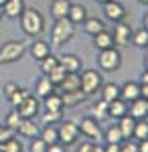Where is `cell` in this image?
<instances>
[{
	"mask_svg": "<svg viewBox=\"0 0 148 152\" xmlns=\"http://www.w3.org/2000/svg\"><path fill=\"white\" fill-rule=\"evenodd\" d=\"M18 20H21L24 35L29 37H39L45 31V18L37 8H24L23 14L18 16Z\"/></svg>",
	"mask_w": 148,
	"mask_h": 152,
	"instance_id": "cell-1",
	"label": "cell"
},
{
	"mask_svg": "<svg viewBox=\"0 0 148 152\" xmlns=\"http://www.w3.org/2000/svg\"><path fill=\"white\" fill-rule=\"evenodd\" d=\"M75 35V24L69 18H57L51 28V45H65Z\"/></svg>",
	"mask_w": 148,
	"mask_h": 152,
	"instance_id": "cell-2",
	"label": "cell"
},
{
	"mask_svg": "<svg viewBox=\"0 0 148 152\" xmlns=\"http://www.w3.org/2000/svg\"><path fill=\"white\" fill-rule=\"evenodd\" d=\"M24 53H26V45L23 41H6L0 47V65L16 63L18 59H23Z\"/></svg>",
	"mask_w": 148,
	"mask_h": 152,
	"instance_id": "cell-3",
	"label": "cell"
},
{
	"mask_svg": "<svg viewBox=\"0 0 148 152\" xmlns=\"http://www.w3.org/2000/svg\"><path fill=\"white\" fill-rule=\"evenodd\" d=\"M81 79V91L85 95H91V94H97L100 87L103 85V77L100 71L95 69H85L83 73L79 75Z\"/></svg>",
	"mask_w": 148,
	"mask_h": 152,
	"instance_id": "cell-4",
	"label": "cell"
},
{
	"mask_svg": "<svg viewBox=\"0 0 148 152\" xmlns=\"http://www.w3.org/2000/svg\"><path fill=\"white\" fill-rule=\"evenodd\" d=\"M97 63H100V67H102L103 71H116L120 65H122V53H120L116 47L103 49V51H100Z\"/></svg>",
	"mask_w": 148,
	"mask_h": 152,
	"instance_id": "cell-5",
	"label": "cell"
},
{
	"mask_svg": "<svg viewBox=\"0 0 148 152\" xmlns=\"http://www.w3.org/2000/svg\"><path fill=\"white\" fill-rule=\"evenodd\" d=\"M57 132H59V142H61L63 146H69V144H73V142L79 138V128H77V124L71 122V120L61 122V126H57Z\"/></svg>",
	"mask_w": 148,
	"mask_h": 152,
	"instance_id": "cell-6",
	"label": "cell"
},
{
	"mask_svg": "<svg viewBox=\"0 0 148 152\" xmlns=\"http://www.w3.org/2000/svg\"><path fill=\"white\" fill-rule=\"evenodd\" d=\"M77 128H79V134H83V136H87V138H91V140H102L103 138V130L102 126H100V122H95L93 118H83L79 124H77Z\"/></svg>",
	"mask_w": 148,
	"mask_h": 152,
	"instance_id": "cell-7",
	"label": "cell"
},
{
	"mask_svg": "<svg viewBox=\"0 0 148 152\" xmlns=\"http://www.w3.org/2000/svg\"><path fill=\"white\" fill-rule=\"evenodd\" d=\"M126 6L122 2H118V0H112V2H106L103 4V16L108 18V20H112V23H122L126 18Z\"/></svg>",
	"mask_w": 148,
	"mask_h": 152,
	"instance_id": "cell-8",
	"label": "cell"
},
{
	"mask_svg": "<svg viewBox=\"0 0 148 152\" xmlns=\"http://www.w3.org/2000/svg\"><path fill=\"white\" fill-rule=\"evenodd\" d=\"M112 37H114V45H120V47L130 45V41H132V26L126 24L124 20L122 23H116Z\"/></svg>",
	"mask_w": 148,
	"mask_h": 152,
	"instance_id": "cell-9",
	"label": "cell"
},
{
	"mask_svg": "<svg viewBox=\"0 0 148 152\" xmlns=\"http://www.w3.org/2000/svg\"><path fill=\"white\" fill-rule=\"evenodd\" d=\"M39 107H41V104H39V97L29 95L23 104L18 105V107H14V110H16V112H18V114H21L24 120H33V118L39 114Z\"/></svg>",
	"mask_w": 148,
	"mask_h": 152,
	"instance_id": "cell-10",
	"label": "cell"
},
{
	"mask_svg": "<svg viewBox=\"0 0 148 152\" xmlns=\"http://www.w3.org/2000/svg\"><path fill=\"white\" fill-rule=\"evenodd\" d=\"M59 65L67 71V73H79L81 67H83V61L75 53H65V55L59 57Z\"/></svg>",
	"mask_w": 148,
	"mask_h": 152,
	"instance_id": "cell-11",
	"label": "cell"
},
{
	"mask_svg": "<svg viewBox=\"0 0 148 152\" xmlns=\"http://www.w3.org/2000/svg\"><path fill=\"white\" fill-rule=\"evenodd\" d=\"M128 116H132L134 120H146L148 118V99L138 97L134 102L128 104Z\"/></svg>",
	"mask_w": 148,
	"mask_h": 152,
	"instance_id": "cell-12",
	"label": "cell"
},
{
	"mask_svg": "<svg viewBox=\"0 0 148 152\" xmlns=\"http://www.w3.org/2000/svg\"><path fill=\"white\" fill-rule=\"evenodd\" d=\"M138 97H140V83L126 81L124 85H120V99H124L126 104L134 102Z\"/></svg>",
	"mask_w": 148,
	"mask_h": 152,
	"instance_id": "cell-13",
	"label": "cell"
},
{
	"mask_svg": "<svg viewBox=\"0 0 148 152\" xmlns=\"http://www.w3.org/2000/svg\"><path fill=\"white\" fill-rule=\"evenodd\" d=\"M24 8H26L24 0H6V4L2 6V12H4V16H6V18L16 20V18L23 14Z\"/></svg>",
	"mask_w": 148,
	"mask_h": 152,
	"instance_id": "cell-14",
	"label": "cell"
},
{
	"mask_svg": "<svg viewBox=\"0 0 148 152\" xmlns=\"http://www.w3.org/2000/svg\"><path fill=\"white\" fill-rule=\"evenodd\" d=\"M61 89V94H67V91H79L81 89V79L77 73H65L63 81L57 85Z\"/></svg>",
	"mask_w": 148,
	"mask_h": 152,
	"instance_id": "cell-15",
	"label": "cell"
},
{
	"mask_svg": "<svg viewBox=\"0 0 148 152\" xmlns=\"http://www.w3.org/2000/svg\"><path fill=\"white\" fill-rule=\"evenodd\" d=\"M31 55L37 61H43L47 55H51V43L49 41H43V39L34 41L33 45H31Z\"/></svg>",
	"mask_w": 148,
	"mask_h": 152,
	"instance_id": "cell-16",
	"label": "cell"
},
{
	"mask_svg": "<svg viewBox=\"0 0 148 152\" xmlns=\"http://www.w3.org/2000/svg\"><path fill=\"white\" fill-rule=\"evenodd\" d=\"M83 31L89 37H95V35H100L102 31H106V23H103L102 18H97V16H91V18L87 16L83 20Z\"/></svg>",
	"mask_w": 148,
	"mask_h": 152,
	"instance_id": "cell-17",
	"label": "cell"
},
{
	"mask_svg": "<svg viewBox=\"0 0 148 152\" xmlns=\"http://www.w3.org/2000/svg\"><path fill=\"white\" fill-rule=\"evenodd\" d=\"M16 132L24 136V138H39V134H41V128H39V124H34L33 120H23L21 122V126L16 128Z\"/></svg>",
	"mask_w": 148,
	"mask_h": 152,
	"instance_id": "cell-18",
	"label": "cell"
},
{
	"mask_svg": "<svg viewBox=\"0 0 148 152\" xmlns=\"http://www.w3.org/2000/svg\"><path fill=\"white\" fill-rule=\"evenodd\" d=\"M87 95L83 91H67V94H61V99H63V107H77L85 102Z\"/></svg>",
	"mask_w": 148,
	"mask_h": 152,
	"instance_id": "cell-19",
	"label": "cell"
},
{
	"mask_svg": "<svg viewBox=\"0 0 148 152\" xmlns=\"http://www.w3.org/2000/svg\"><path fill=\"white\" fill-rule=\"evenodd\" d=\"M67 18L73 24H83V20L87 18V8L83 4H71L67 12Z\"/></svg>",
	"mask_w": 148,
	"mask_h": 152,
	"instance_id": "cell-20",
	"label": "cell"
},
{
	"mask_svg": "<svg viewBox=\"0 0 148 152\" xmlns=\"http://www.w3.org/2000/svg\"><path fill=\"white\" fill-rule=\"evenodd\" d=\"M126 114H128V104H126L124 99H114V102H110L108 104V116L110 118H124Z\"/></svg>",
	"mask_w": 148,
	"mask_h": 152,
	"instance_id": "cell-21",
	"label": "cell"
},
{
	"mask_svg": "<svg viewBox=\"0 0 148 152\" xmlns=\"http://www.w3.org/2000/svg\"><path fill=\"white\" fill-rule=\"evenodd\" d=\"M93 47L97 49V51H103V49H110V47H116L114 45V37H112V33L106 28V31H102L100 35L93 37Z\"/></svg>",
	"mask_w": 148,
	"mask_h": 152,
	"instance_id": "cell-22",
	"label": "cell"
},
{
	"mask_svg": "<svg viewBox=\"0 0 148 152\" xmlns=\"http://www.w3.org/2000/svg\"><path fill=\"white\" fill-rule=\"evenodd\" d=\"M69 6H71V0H53L51 2V14L53 18H67Z\"/></svg>",
	"mask_w": 148,
	"mask_h": 152,
	"instance_id": "cell-23",
	"label": "cell"
},
{
	"mask_svg": "<svg viewBox=\"0 0 148 152\" xmlns=\"http://www.w3.org/2000/svg\"><path fill=\"white\" fill-rule=\"evenodd\" d=\"M39 138L45 142L47 146H49V144H57V142H59V132H57V126H55V124L43 126V128H41V134H39Z\"/></svg>",
	"mask_w": 148,
	"mask_h": 152,
	"instance_id": "cell-24",
	"label": "cell"
},
{
	"mask_svg": "<svg viewBox=\"0 0 148 152\" xmlns=\"http://www.w3.org/2000/svg\"><path fill=\"white\" fill-rule=\"evenodd\" d=\"M34 91H37V97L45 99L49 94H53V91H55V85L49 81V77H47V75H43V77H39V81H37V87H34Z\"/></svg>",
	"mask_w": 148,
	"mask_h": 152,
	"instance_id": "cell-25",
	"label": "cell"
},
{
	"mask_svg": "<svg viewBox=\"0 0 148 152\" xmlns=\"http://www.w3.org/2000/svg\"><path fill=\"white\" fill-rule=\"evenodd\" d=\"M89 118H93V120L100 122V124H102L103 120H108V118H110V116H108V102H106V99H100L97 104L91 107Z\"/></svg>",
	"mask_w": 148,
	"mask_h": 152,
	"instance_id": "cell-26",
	"label": "cell"
},
{
	"mask_svg": "<svg viewBox=\"0 0 148 152\" xmlns=\"http://www.w3.org/2000/svg\"><path fill=\"white\" fill-rule=\"evenodd\" d=\"M120 130H122V136H124V140H128V138H132L134 136V126H136V120L132 116H128L126 114L124 118H120Z\"/></svg>",
	"mask_w": 148,
	"mask_h": 152,
	"instance_id": "cell-27",
	"label": "cell"
},
{
	"mask_svg": "<svg viewBox=\"0 0 148 152\" xmlns=\"http://www.w3.org/2000/svg\"><path fill=\"white\" fill-rule=\"evenodd\" d=\"M100 91H102V99H106L110 104V102H114V99L120 97V85H116V83H103L102 87H100Z\"/></svg>",
	"mask_w": 148,
	"mask_h": 152,
	"instance_id": "cell-28",
	"label": "cell"
},
{
	"mask_svg": "<svg viewBox=\"0 0 148 152\" xmlns=\"http://www.w3.org/2000/svg\"><path fill=\"white\" fill-rule=\"evenodd\" d=\"M43 102H45V110H53V112H57V110H65V107H63L61 94H55V91H53V94L47 95Z\"/></svg>",
	"mask_w": 148,
	"mask_h": 152,
	"instance_id": "cell-29",
	"label": "cell"
},
{
	"mask_svg": "<svg viewBox=\"0 0 148 152\" xmlns=\"http://www.w3.org/2000/svg\"><path fill=\"white\" fill-rule=\"evenodd\" d=\"M103 138L108 142H114V144H122L124 142V136H122V130H120V126L118 124H114V126H110V128L103 132Z\"/></svg>",
	"mask_w": 148,
	"mask_h": 152,
	"instance_id": "cell-30",
	"label": "cell"
},
{
	"mask_svg": "<svg viewBox=\"0 0 148 152\" xmlns=\"http://www.w3.org/2000/svg\"><path fill=\"white\" fill-rule=\"evenodd\" d=\"M132 45H136L138 49H146L148 47V31L140 28V31H132Z\"/></svg>",
	"mask_w": 148,
	"mask_h": 152,
	"instance_id": "cell-31",
	"label": "cell"
},
{
	"mask_svg": "<svg viewBox=\"0 0 148 152\" xmlns=\"http://www.w3.org/2000/svg\"><path fill=\"white\" fill-rule=\"evenodd\" d=\"M61 120H63V110H57V112L45 110V114H43V118H41V124L49 126V124H57V122H61Z\"/></svg>",
	"mask_w": 148,
	"mask_h": 152,
	"instance_id": "cell-32",
	"label": "cell"
},
{
	"mask_svg": "<svg viewBox=\"0 0 148 152\" xmlns=\"http://www.w3.org/2000/svg\"><path fill=\"white\" fill-rule=\"evenodd\" d=\"M136 140H146L148 138V122L146 120H136V126H134V136Z\"/></svg>",
	"mask_w": 148,
	"mask_h": 152,
	"instance_id": "cell-33",
	"label": "cell"
},
{
	"mask_svg": "<svg viewBox=\"0 0 148 152\" xmlns=\"http://www.w3.org/2000/svg\"><path fill=\"white\" fill-rule=\"evenodd\" d=\"M29 95H31V91H29V89H24V87H18V89H16V91H14L10 97H8V102H10L14 107H18V105L23 104V102L26 99V97H29Z\"/></svg>",
	"mask_w": 148,
	"mask_h": 152,
	"instance_id": "cell-34",
	"label": "cell"
},
{
	"mask_svg": "<svg viewBox=\"0 0 148 152\" xmlns=\"http://www.w3.org/2000/svg\"><path fill=\"white\" fill-rule=\"evenodd\" d=\"M65 73H67V71L63 69L61 65H57L55 69H51V71H49V73H47V77H49V81H51V83H53V85H55V87H57L59 83L63 81V77H65Z\"/></svg>",
	"mask_w": 148,
	"mask_h": 152,
	"instance_id": "cell-35",
	"label": "cell"
},
{
	"mask_svg": "<svg viewBox=\"0 0 148 152\" xmlns=\"http://www.w3.org/2000/svg\"><path fill=\"white\" fill-rule=\"evenodd\" d=\"M39 63H41V71L47 75L51 69H55V67L59 65V57H55V55L51 53V55H47V57L43 59V61H39Z\"/></svg>",
	"mask_w": 148,
	"mask_h": 152,
	"instance_id": "cell-36",
	"label": "cell"
},
{
	"mask_svg": "<svg viewBox=\"0 0 148 152\" xmlns=\"http://www.w3.org/2000/svg\"><path fill=\"white\" fill-rule=\"evenodd\" d=\"M24 118L16 112V110H12V112H8V116H6V122H4V126H8V128H12L14 132H16V128L21 126V122H23Z\"/></svg>",
	"mask_w": 148,
	"mask_h": 152,
	"instance_id": "cell-37",
	"label": "cell"
},
{
	"mask_svg": "<svg viewBox=\"0 0 148 152\" xmlns=\"http://www.w3.org/2000/svg\"><path fill=\"white\" fill-rule=\"evenodd\" d=\"M0 152H23V144L16 138H10V140L0 144Z\"/></svg>",
	"mask_w": 148,
	"mask_h": 152,
	"instance_id": "cell-38",
	"label": "cell"
},
{
	"mask_svg": "<svg viewBox=\"0 0 148 152\" xmlns=\"http://www.w3.org/2000/svg\"><path fill=\"white\" fill-rule=\"evenodd\" d=\"M14 134H16V132H14L12 128L0 124V144H2V142H6V140H10V138H14Z\"/></svg>",
	"mask_w": 148,
	"mask_h": 152,
	"instance_id": "cell-39",
	"label": "cell"
},
{
	"mask_svg": "<svg viewBox=\"0 0 148 152\" xmlns=\"http://www.w3.org/2000/svg\"><path fill=\"white\" fill-rule=\"evenodd\" d=\"M120 152H138V142L134 140H124L122 144H120Z\"/></svg>",
	"mask_w": 148,
	"mask_h": 152,
	"instance_id": "cell-40",
	"label": "cell"
},
{
	"mask_svg": "<svg viewBox=\"0 0 148 152\" xmlns=\"http://www.w3.org/2000/svg\"><path fill=\"white\" fill-rule=\"evenodd\" d=\"M31 152H47V144L41 138H33L31 140Z\"/></svg>",
	"mask_w": 148,
	"mask_h": 152,
	"instance_id": "cell-41",
	"label": "cell"
},
{
	"mask_svg": "<svg viewBox=\"0 0 148 152\" xmlns=\"http://www.w3.org/2000/svg\"><path fill=\"white\" fill-rule=\"evenodd\" d=\"M16 89H18V85H16L14 81H8V83H6V85H4V95H6V99H8V97H10Z\"/></svg>",
	"mask_w": 148,
	"mask_h": 152,
	"instance_id": "cell-42",
	"label": "cell"
},
{
	"mask_svg": "<svg viewBox=\"0 0 148 152\" xmlns=\"http://www.w3.org/2000/svg\"><path fill=\"white\" fill-rule=\"evenodd\" d=\"M47 152H65V146H63L61 142H57V144H49V146H47Z\"/></svg>",
	"mask_w": 148,
	"mask_h": 152,
	"instance_id": "cell-43",
	"label": "cell"
},
{
	"mask_svg": "<svg viewBox=\"0 0 148 152\" xmlns=\"http://www.w3.org/2000/svg\"><path fill=\"white\" fill-rule=\"evenodd\" d=\"M91 146H93V142H81L77 146V152H91Z\"/></svg>",
	"mask_w": 148,
	"mask_h": 152,
	"instance_id": "cell-44",
	"label": "cell"
},
{
	"mask_svg": "<svg viewBox=\"0 0 148 152\" xmlns=\"http://www.w3.org/2000/svg\"><path fill=\"white\" fill-rule=\"evenodd\" d=\"M103 150H106V152H120V144H114V142H108V144L103 146Z\"/></svg>",
	"mask_w": 148,
	"mask_h": 152,
	"instance_id": "cell-45",
	"label": "cell"
},
{
	"mask_svg": "<svg viewBox=\"0 0 148 152\" xmlns=\"http://www.w3.org/2000/svg\"><path fill=\"white\" fill-rule=\"evenodd\" d=\"M138 152H148V138L146 140H138Z\"/></svg>",
	"mask_w": 148,
	"mask_h": 152,
	"instance_id": "cell-46",
	"label": "cell"
},
{
	"mask_svg": "<svg viewBox=\"0 0 148 152\" xmlns=\"http://www.w3.org/2000/svg\"><path fill=\"white\" fill-rule=\"evenodd\" d=\"M140 97L148 99V85L146 83H140Z\"/></svg>",
	"mask_w": 148,
	"mask_h": 152,
	"instance_id": "cell-47",
	"label": "cell"
},
{
	"mask_svg": "<svg viewBox=\"0 0 148 152\" xmlns=\"http://www.w3.org/2000/svg\"><path fill=\"white\" fill-rule=\"evenodd\" d=\"M91 152H106V150H103L102 144H93V146H91Z\"/></svg>",
	"mask_w": 148,
	"mask_h": 152,
	"instance_id": "cell-48",
	"label": "cell"
},
{
	"mask_svg": "<svg viewBox=\"0 0 148 152\" xmlns=\"http://www.w3.org/2000/svg\"><path fill=\"white\" fill-rule=\"evenodd\" d=\"M140 83H146V85H148V69H144L142 77H140Z\"/></svg>",
	"mask_w": 148,
	"mask_h": 152,
	"instance_id": "cell-49",
	"label": "cell"
},
{
	"mask_svg": "<svg viewBox=\"0 0 148 152\" xmlns=\"http://www.w3.org/2000/svg\"><path fill=\"white\" fill-rule=\"evenodd\" d=\"M142 23H144V28H146V31H148V12H146V14H144V18H142Z\"/></svg>",
	"mask_w": 148,
	"mask_h": 152,
	"instance_id": "cell-50",
	"label": "cell"
},
{
	"mask_svg": "<svg viewBox=\"0 0 148 152\" xmlns=\"http://www.w3.org/2000/svg\"><path fill=\"white\" fill-rule=\"evenodd\" d=\"M95 2H97V4H102V6H103L106 2H112V0H95Z\"/></svg>",
	"mask_w": 148,
	"mask_h": 152,
	"instance_id": "cell-51",
	"label": "cell"
},
{
	"mask_svg": "<svg viewBox=\"0 0 148 152\" xmlns=\"http://www.w3.org/2000/svg\"><path fill=\"white\" fill-rule=\"evenodd\" d=\"M4 4H6V0H0V8H2V6H4Z\"/></svg>",
	"mask_w": 148,
	"mask_h": 152,
	"instance_id": "cell-52",
	"label": "cell"
},
{
	"mask_svg": "<svg viewBox=\"0 0 148 152\" xmlns=\"http://www.w3.org/2000/svg\"><path fill=\"white\" fill-rule=\"evenodd\" d=\"M138 2H140V4H148V0H138Z\"/></svg>",
	"mask_w": 148,
	"mask_h": 152,
	"instance_id": "cell-53",
	"label": "cell"
},
{
	"mask_svg": "<svg viewBox=\"0 0 148 152\" xmlns=\"http://www.w3.org/2000/svg\"><path fill=\"white\" fill-rule=\"evenodd\" d=\"M2 16H4V12H2V8H0V20H2Z\"/></svg>",
	"mask_w": 148,
	"mask_h": 152,
	"instance_id": "cell-54",
	"label": "cell"
},
{
	"mask_svg": "<svg viewBox=\"0 0 148 152\" xmlns=\"http://www.w3.org/2000/svg\"><path fill=\"white\" fill-rule=\"evenodd\" d=\"M146 59H148V47H146Z\"/></svg>",
	"mask_w": 148,
	"mask_h": 152,
	"instance_id": "cell-55",
	"label": "cell"
},
{
	"mask_svg": "<svg viewBox=\"0 0 148 152\" xmlns=\"http://www.w3.org/2000/svg\"><path fill=\"white\" fill-rule=\"evenodd\" d=\"M146 69H148V59H146Z\"/></svg>",
	"mask_w": 148,
	"mask_h": 152,
	"instance_id": "cell-56",
	"label": "cell"
}]
</instances>
